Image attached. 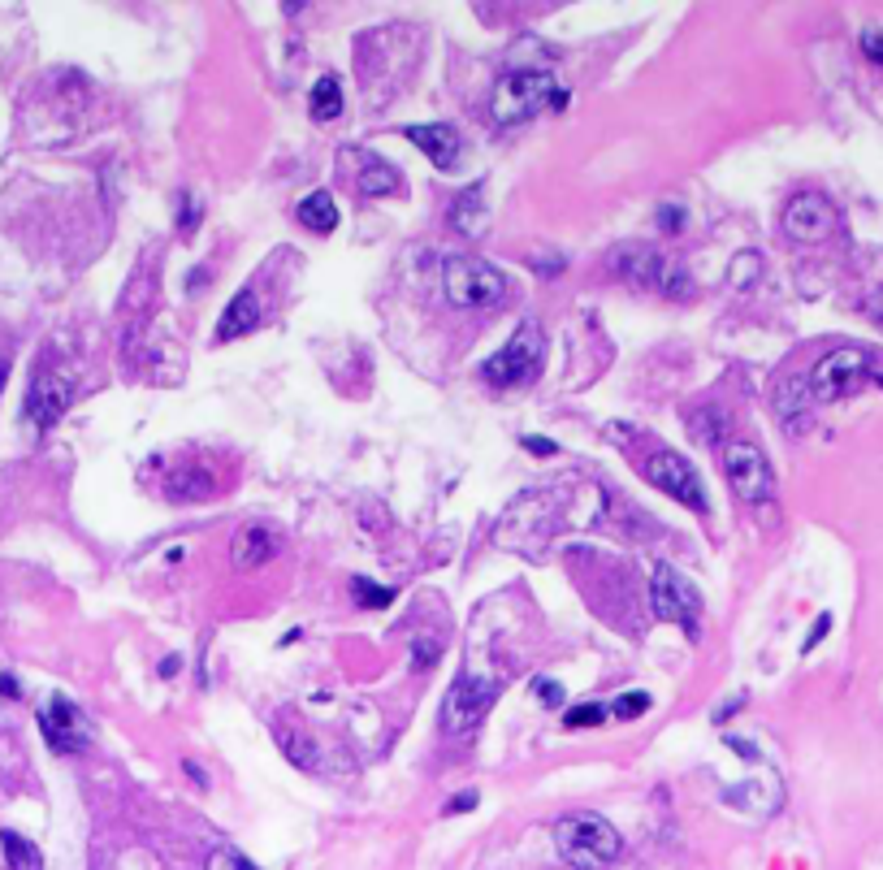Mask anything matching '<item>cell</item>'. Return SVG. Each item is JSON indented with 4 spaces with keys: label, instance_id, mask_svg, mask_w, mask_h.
<instances>
[{
    "label": "cell",
    "instance_id": "obj_1",
    "mask_svg": "<svg viewBox=\"0 0 883 870\" xmlns=\"http://www.w3.org/2000/svg\"><path fill=\"white\" fill-rule=\"evenodd\" d=\"M555 849L559 858L576 870H606L619 858V832L602 814H563L555 823Z\"/></svg>",
    "mask_w": 883,
    "mask_h": 870
},
{
    "label": "cell",
    "instance_id": "obj_2",
    "mask_svg": "<svg viewBox=\"0 0 883 870\" xmlns=\"http://www.w3.org/2000/svg\"><path fill=\"white\" fill-rule=\"evenodd\" d=\"M568 104V91L555 74L546 70H511L498 78L494 87V117L503 126L511 122H529V117L546 113V109H563Z\"/></svg>",
    "mask_w": 883,
    "mask_h": 870
},
{
    "label": "cell",
    "instance_id": "obj_3",
    "mask_svg": "<svg viewBox=\"0 0 883 870\" xmlns=\"http://www.w3.org/2000/svg\"><path fill=\"white\" fill-rule=\"evenodd\" d=\"M442 286L455 308H494L507 295V278L481 256H451L442 265Z\"/></svg>",
    "mask_w": 883,
    "mask_h": 870
},
{
    "label": "cell",
    "instance_id": "obj_4",
    "mask_svg": "<svg viewBox=\"0 0 883 870\" xmlns=\"http://www.w3.org/2000/svg\"><path fill=\"white\" fill-rule=\"evenodd\" d=\"M542 355H546L542 334H537V325L529 321L503 351L481 364V377L490 381V386H503V390L529 386V381H537V373H542Z\"/></svg>",
    "mask_w": 883,
    "mask_h": 870
},
{
    "label": "cell",
    "instance_id": "obj_5",
    "mask_svg": "<svg viewBox=\"0 0 883 870\" xmlns=\"http://www.w3.org/2000/svg\"><path fill=\"white\" fill-rule=\"evenodd\" d=\"M494 697H498V684L490 676H459L442 702V732L464 741V736L477 732V723L490 715Z\"/></svg>",
    "mask_w": 883,
    "mask_h": 870
},
{
    "label": "cell",
    "instance_id": "obj_6",
    "mask_svg": "<svg viewBox=\"0 0 883 870\" xmlns=\"http://www.w3.org/2000/svg\"><path fill=\"white\" fill-rule=\"evenodd\" d=\"M871 377H875L871 355L858 351V347H840V351L823 355V360L814 364L810 394H814V399H823V403H832V399H845V394H853L858 386H866Z\"/></svg>",
    "mask_w": 883,
    "mask_h": 870
},
{
    "label": "cell",
    "instance_id": "obj_7",
    "mask_svg": "<svg viewBox=\"0 0 883 870\" xmlns=\"http://www.w3.org/2000/svg\"><path fill=\"white\" fill-rule=\"evenodd\" d=\"M641 477L654 485V490H663V494H671L676 503H689L693 511H706V490H702V477H697V468L684 459L680 451H654V455H645L641 459Z\"/></svg>",
    "mask_w": 883,
    "mask_h": 870
},
{
    "label": "cell",
    "instance_id": "obj_8",
    "mask_svg": "<svg viewBox=\"0 0 883 870\" xmlns=\"http://www.w3.org/2000/svg\"><path fill=\"white\" fill-rule=\"evenodd\" d=\"M650 606H654V619H663V624H680L684 632H689V637H697L702 598H697V589H693L676 568H671V563H658V568H654Z\"/></svg>",
    "mask_w": 883,
    "mask_h": 870
},
{
    "label": "cell",
    "instance_id": "obj_9",
    "mask_svg": "<svg viewBox=\"0 0 883 870\" xmlns=\"http://www.w3.org/2000/svg\"><path fill=\"white\" fill-rule=\"evenodd\" d=\"M723 472H728V485L741 503H767L775 494V472L767 464V455L758 451L754 442H728L723 446Z\"/></svg>",
    "mask_w": 883,
    "mask_h": 870
},
{
    "label": "cell",
    "instance_id": "obj_10",
    "mask_svg": "<svg viewBox=\"0 0 883 870\" xmlns=\"http://www.w3.org/2000/svg\"><path fill=\"white\" fill-rule=\"evenodd\" d=\"M784 234L797 243H823L836 234V204L819 191H801L784 208Z\"/></svg>",
    "mask_w": 883,
    "mask_h": 870
},
{
    "label": "cell",
    "instance_id": "obj_11",
    "mask_svg": "<svg viewBox=\"0 0 883 870\" xmlns=\"http://www.w3.org/2000/svg\"><path fill=\"white\" fill-rule=\"evenodd\" d=\"M611 269L619 278H628L632 286H658V290H667V295H684V290H689V278H680V273L658 252H650V247H619L611 256Z\"/></svg>",
    "mask_w": 883,
    "mask_h": 870
},
{
    "label": "cell",
    "instance_id": "obj_12",
    "mask_svg": "<svg viewBox=\"0 0 883 870\" xmlns=\"http://www.w3.org/2000/svg\"><path fill=\"white\" fill-rule=\"evenodd\" d=\"M39 728H44L48 745L57 749V754H83L91 745V736H96L91 719L70 702V697H52V702L39 710Z\"/></svg>",
    "mask_w": 883,
    "mask_h": 870
},
{
    "label": "cell",
    "instance_id": "obj_13",
    "mask_svg": "<svg viewBox=\"0 0 883 870\" xmlns=\"http://www.w3.org/2000/svg\"><path fill=\"white\" fill-rule=\"evenodd\" d=\"M70 403H74V381L70 377H65V373H39L31 381V390H26L22 412H26L31 425L48 429V425H57V420L65 416V407H70Z\"/></svg>",
    "mask_w": 883,
    "mask_h": 870
},
{
    "label": "cell",
    "instance_id": "obj_14",
    "mask_svg": "<svg viewBox=\"0 0 883 870\" xmlns=\"http://www.w3.org/2000/svg\"><path fill=\"white\" fill-rule=\"evenodd\" d=\"M407 143H416L438 169H455V161H459V130L446 126V122L407 126Z\"/></svg>",
    "mask_w": 883,
    "mask_h": 870
},
{
    "label": "cell",
    "instance_id": "obj_15",
    "mask_svg": "<svg viewBox=\"0 0 883 870\" xmlns=\"http://www.w3.org/2000/svg\"><path fill=\"white\" fill-rule=\"evenodd\" d=\"M265 312H260V299L256 290H239L230 299V308L221 312V325H217V342H230V338H247L252 329H260Z\"/></svg>",
    "mask_w": 883,
    "mask_h": 870
},
{
    "label": "cell",
    "instance_id": "obj_16",
    "mask_svg": "<svg viewBox=\"0 0 883 870\" xmlns=\"http://www.w3.org/2000/svg\"><path fill=\"white\" fill-rule=\"evenodd\" d=\"M273 550H278V537H273L265 524H247V529L234 533L230 559L239 563V568H260V563H269Z\"/></svg>",
    "mask_w": 883,
    "mask_h": 870
},
{
    "label": "cell",
    "instance_id": "obj_17",
    "mask_svg": "<svg viewBox=\"0 0 883 870\" xmlns=\"http://www.w3.org/2000/svg\"><path fill=\"white\" fill-rule=\"evenodd\" d=\"M295 217L308 226L312 234H329V230H338V204H334V195L329 191H312V195H303L299 200V208H295Z\"/></svg>",
    "mask_w": 883,
    "mask_h": 870
},
{
    "label": "cell",
    "instance_id": "obj_18",
    "mask_svg": "<svg viewBox=\"0 0 883 870\" xmlns=\"http://www.w3.org/2000/svg\"><path fill=\"white\" fill-rule=\"evenodd\" d=\"M399 169L386 165L381 156H364V169H360V191L368 195H394L399 191Z\"/></svg>",
    "mask_w": 883,
    "mask_h": 870
},
{
    "label": "cell",
    "instance_id": "obj_19",
    "mask_svg": "<svg viewBox=\"0 0 883 870\" xmlns=\"http://www.w3.org/2000/svg\"><path fill=\"white\" fill-rule=\"evenodd\" d=\"M0 849H5L9 870H44V853L18 832H0Z\"/></svg>",
    "mask_w": 883,
    "mask_h": 870
},
{
    "label": "cell",
    "instance_id": "obj_20",
    "mask_svg": "<svg viewBox=\"0 0 883 870\" xmlns=\"http://www.w3.org/2000/svg\"><path fill=\"white\" fill-rule=\"evenodd\" d=\"M165 494L169 498H208V494H213V477L200 472V468L169 472V477H165Z\"/></svg>",
    "mask_w": 883,
    "mask_h": 870
},
{
    "label": "cell",
    "instance_id": "obj_21",
    "mask_svg": "<svg viewBox=\"0 0 883 870\" xmlns=\"http://www.w3.org/2000/svg\"><path fill=\"white\" fill-rule=\"evenodd\" d=\"M338 113H342V87H338V78H334V74L316 78V87H312V117H316V122H334Z\"/></svg>",
    "mask_w": 883,
    "mask_h": 870
},
{
    "label": "cell",
    "instance_id": "obj_22",
    "mask_svg": "<svg viewBox=\"0 0 883 870\" xmlns=\"http://www.w3.org/2000/svg\"><path fill=\"white\" fill-rule=\"evenodd\" d=\"M801 407H806V399H801V386L797 381H788V386H780V394H775V412H780L788 425H797V420H806V412H801Z\"/></svg>",
    "mask_w": 883,
    "mask_h": 870
},
{
    "label": "cell",
    "instance_id": "obj_23",
    "mask_svg": "<svg viewBox=\"0 0 883 870\" xmlns=\"http://www.w3.org/2000/svg\"><path fill=\"white\" fill-rule=\"evenodd\" d=\"M204 870H260V866H256L252 858H243L239 849H226V845H217L213 853H208Z\"/></svg>",
    "mask_w": 883,
    "mask_h": 870
},
{
    "label": "cell",
    "instance_id": "obj_24",
    "mask_svg": "<svg viewBox=\"0 0 883 870\" xmlns=\"http://www.w3.org/2000/svg\"><path fill=\"white\" fill-rule=\"evenodd\" d=\"M351 589L360 593V606H377V611H386V606L394 602V589H386V585H368L364 576H355V580H351Z\"/></svg>",
    "mask_w": 883,
    "mask_h": 870
},
{
    "label": "cell",
    "instance_id": "obj_25",
    "mask_svg": "<svg viewBox=\"0 0 883 870\" xmlns=\"http://www.w3.org/2000/svg\"><path fill=\"white\" fill-rule=\"evenodd\" d=\"M645 710H650V693H641V689L615 697V719H641Z\"/></svg>",
    "mask_w": 883,
    "mask_h": 870
},
{
    "label": "cell",
    "instance_id": "obj_26",
    "mask_svg": "<svg viewBox=\"0 0 883 870\" xmlns=\"http://www.w3.org/2000/svg\"><path fill=\"white\" fill-rule=\"evenodd\" d=\"M602 719H606L602 706H572L568 715H563V723H568V728H598Z\"/></svg>",
    "mask_w": 883,
    "mask_h": 870
},
{
    "label": "cell",
    "instance_id": "obj_27",
    "mask_svg": "<svg viewBox=\"0 0 883 870\" xmlns=\"http://www.w3.org/2000/svg\"><path fill=\"white\" fill-rule=\"evenodd\" d=\"M533 697H537L542 706H563V697H568V693H563V684H559V680L537 676V680H533Z\"/></svg>",
    "mask_w": 883,
    "mask_h": 870
},
{
    "label": "cell",
    "instance_id": "obj_28",
    "mask_svg": "<svg viewBox=\"0 0 883 870\" xmlns=\"http://www.w3.org/2000/svg\"><path fill=\"white\" fill-rule=\"evenodd\" d=\"M282 749H286V754H291L295 767H316V749H312V741H303V745H299L295 736L286 732V736H282Z\"/></svg>",
    "mask_w": 883,
    "mask_h": 870
},
{
    "label": "cell",
    "instance_id": "obj_29",
    "mask_svg": "<svg viewBox=\"0 0 883 870\" xmlns=\"http://www.w3.org/2000/svg\"><path fill=\"white\" fill-rule=\"evenodd\" d=\"M442 654V641H433V637H416V645H412V658H416V667H433V658Z\"/></svg>",
    "mask_w": 883,
    "mask_h": 870
},
{
    "label": "cell",
    "instance_id": "obj_30",
    "mask_svg": "<svg viewBox=\"0 0 883 870\" xmlns=\"http://www.w3.org/2000/svg\"><path fill=\"white\" fill-rule=\"evenodd\" d=\"M658 226H663L667 234H676V230L684 226V213H680L676 204H663V208H658Z\"/></svg>",
    "mask_w": 883,
    "mask_h": 870
},
{
    "label": "cell",
    "instance_id": "obj_31",
    "mask_svg": "<svg viewBox=\"0 0 883 870\" xmlns=\"http://www.w3.org/2000/svg\"><path fill=\"white\" fill-rule=\"evenodd\" d=\"M862 52H866L871 61L883 65V35H879V31H866V35H862Z\"/></svg>",
    "mask_w": 883,
    "mask_h": 870
},
{
    "label": "cell",
    "instance_id": "obj_32",
    "mask_svg": "<svg viewBox=\"0 0 883 870\" xmlns=\"http://www.w3.org/2000/svg\"><path fill=\"white\" fill-rule=\"evenodd\" d=\"M524 451H533V455H555L559 446L550 442V438H524Z\"/></svg>",
    "mask_w": 883,
    "mask_h": 870
},
{
    "label": "cell",
    "instance_id": "obj_33",
    "mask_svg": "<svg viewBox=\"0 0 883 870\" xmlns=\"http://www.w3.org/2000/svg\"><path fill=\"white\" fill-rule=\"evenodd\" d=\"M827 628H832V615H819V624H814V632H810V641H806V650H814L823 637H827Z\"/></svg>",
    "mask_w": 883,
    "mask_h": 870
},
{
    "label": "cell",
    "instance_id": "obj_34",
    "mask_svg": "<svg viewBox=\"0 0 883 870\" xmlns=\"http://www.w3.org/2000/svg\"><path fill=\"white\" fill-rule=\"evenodd\" d=\"M477 806V793H459L455 801H451V814H464V810H472Z\"/></svg>",
    "mask_w": 883,
    "mask_h": 870
},
{
    "label": "cell",
    "instance_id": "obj_35",
    "mask_svg": "<svg viewBox=\"0 0 883 870\" xmlns=\"http://www.w3.org/2000/svg\"><path fill=\"white\" fill-rule=\"evenodd\" d=\"M0 693H5V697H13V693H18V684H13L9 676H0Z\"/></svg>",
    "mask_w": 883,
    "mask_h": 870
},
{
    "label": "cell",
    "instance_id": "obj_36",
    "mask_svg": "<svg viewBox=\"0 0 883 870\" xmlns=\"http://www.w3.org/2000/svg\"><path fill=\"white\" fill-rule=\"evenodd\" d=\"M5 373H9V360H0V381H5Z\"/></svg>",
    "mask_w": 883,
    "mask_h": 870
}]
</instances>
